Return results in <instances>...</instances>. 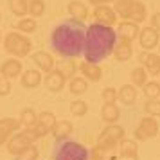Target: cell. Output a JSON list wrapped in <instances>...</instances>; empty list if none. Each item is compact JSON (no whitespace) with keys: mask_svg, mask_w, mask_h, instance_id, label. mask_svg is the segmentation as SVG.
<instances>
[{"mask_svg":"<svg viewBox=\"0 0 160 160\" xmlns=\"http://www.w3.org/2000/svg\"><path fill=\"white\" fill-rule=\"evenodd\" d=\"M158 49H160V45H158Z\"/></svg>","mask_w":160,"mask_h":160,"instance_id":"681fc988","label":"cell"},{"mask_svg":"<svg viewBox=\"0 0 160 160\" xmlns=\"http://www.w3.org/2000/svg\"><path fill=\"white\" fill-rule=\"evenodd\" d=\"M67 11L70 13V16H72L74 20H78V22H85L88 18V8L87 4H83L81 0H70L68 4H67Z\"/></svg>","mask_w":160,"mask_h":160,"instance_id":"ac0fdd59","label":"cell"},{"mask_svg":"<svg viewBox=\"0 0 160 160\" xmlns=\"http://www.w3.org/2000/svg\"><path fill=\"white\" fill-rule=\"evenodd\" d=\"M117 40H119V36H117V31L113 27L102 25L97 22L92 23L87 29V36H85V47H83L85 61L99 65L110 54H113Z\"/></svg>","mask_w":160,"mask_h":160,"instance_id":"7a4b0ae2","label":"cell"},{"mask_svg":"<svg viewBox=\"0 0 160 160\" xmlns=\"http://www.w3.org/2000/svg\"><path fill=\"white\" fill-rule=\"evenodd\" d=\"M101 137H106V138H112L115 142H121L124 137H126V131L121 124H106V128L101 131Z\"/></svg>","mask_w":160,"mask_h":160,"instance_id":"7402d4cb","label":"cell"},{"mask_svg":"<svg viewBox=\"0 0 160 160\" xmlns=\"http://www.w3.org/2000/svg\"><path fill=\"white\" fill-rule=\"evenodd\" d=\"M88 2H90V4L95 8V6H106V4L113 2V0H88Z\"/></svg>","mask_w":160,"mask_h":160,"instance_id":"ee69618b","label":"cell"},{"mask_svg":"<svg viewBox=\"0 0 160 160\" xmlns=\"http://www.w3.org/2000/svg\"><path fill=\"white\" fill-rule=\"evenodd\" d=\"M115 31H117V36H119V38H126V40H130V42L137 40L138 32H140L138 23L131 22V20H121V22L117 23V29Z\"/></svg>","mask_w":160,"mask_h":160,"instance_id":"7c38bea8","label":"cell"},{"mask_svg":"<svg viewBox=\"0 0 160 160\" xmlns=\"http://www.w3.org/2000/svg\"><path fill=\"white\" fill-rule=\"evenodd\" d=\"M117 144H119V142H115V140H112V138H106V137H101V135H99V140H97V144H95V146H97L102 153H106V151H113Z\"/></svg>","mask_w":160,"mask_h":160,"instance_id":"8d00e7d4","label":"cell"},{"mask_svg":"<svg viewBox=\"0 0 160 160\" xmlns=\"http://www.w3.org/2000/svg\"><path fill=\"white\" fill-rule=\"evenodd\" d=\"M68 90L72 95H83L88 90V81L83 76H74L72 79H68Z\"/></svg>","mask_w":160,"mask_h":160,"instance_id":"d4e9b609","label":"cell"},{"mask_svg":"<svg viewBox=\"0 0 160 160\" xmlns=\"http://www.w3.org/2000/svg\"><path fill=\"white\" fill-rule=\"evenodd\" d=\"M43 83H45V87H47L49 92L58 94V92H61L65 88L67 79H65V76L59 72V68H54V70H51V72H47L43 76Z\"/></svg>","mask_w":160,"mask_h":160,"instance_id":"8fae6325","label":"cell"},{"mask_svg":"<svg viewBox=\"0 0 160 160\" xmlns=\"http://www.w3.org/2000/svg\"><path fill=\"white\" fill-rule=\"evenodd\" d=\"M11 88H13L11 81L0 76V95H2V97H4V95H9L11 94Z\"/></svg>","mask_w":160,"mask_h":160,"instance_id":"ab89813d","label":"cell"},{"mask_svg":"<svg viewBox=\"0 0 160 160\" xmlns=\"http://www.w3.org/2000/svg\"><path fill=\"white\" fill-rule=\"evenodd\" d=\"M148 52H149V51H142L140 54H138V61H140V65L144 63V59H146V56H148Z\"/></svg>","mask_w":160,"mask_h":160,"instance_id":"f6af8a7d","label":"cell"},{"mask_svg":"<svg viewBox=\"0 0 160 160\" xmlns=\"http://www.w3.org/2000/svg\"><path fill=\"white\" fill-rule=\"evenodd\" d=\"M38 157H40V151H38V148L34 144L29 146L27 149H23L20 155H16L15 160H38Z\"/></svg>","mask_w":160,"mask_h":160,"instance_id":"e575fe53","label":"cell"},{"mask_svg":"<svg viewBox=\"0 0 160 160\" xmlns=\"http://www.w3.org/2000/svg\"><path fill=\"white\" fill-rule=\"evenodd\" d=\"M131 43L133 42L126 40V38H119L117 40V45H115V49H113V54H112L115 58V61L124 63V61H128L133 56V47H131Z\"/></svg>","mask_w":160,"mask_h":160,"instance_id":"5bb4252c","label":"cell"},{"mask_svg":"<svg viewBox=\"0 0 160 160\" xmlns=\"http://www.w3.org/2000/svg\"><path fill=\"white\" fill-rule=\"evenodd\" d=\"M119 160H138V153H135V151H119Z\"/></svg>","mask_w":160,"mask_h":160,"instance_id":"b9f144b4","label":"cell"},{"mask_svg":"<svg viewBox=\"0 0 160 160\" xmlns=\"http://www.w3.org/2000/svg\"><path fill=\"white\" fill-rule=\"evenodd\" d=\"M149 27H153L155 31H158L160 32V11L151 15V18H149Z\"/></svg>","mask_w":160,"mask_h":160,"instance_id":"60d3db41","label":"cell"},{"mask_svg":"<svg viewBox=\"0 0 160 160\" xmlns=\"http://www.w3.org/2000/svg\"><path fill=\"white\" fill-rule=\"evenodd\" d=\"M0 20H2V15H0Z\"/></svg>","mask_w":160,"mask_h":160,"instance_id":"7dc6e473","label":"cell"},{"mask_svg":"<svg viewBox=\"0 0 160 160\" xmlns=\"http://www.w3.org/2000/svg\"><path fill=\"white\" fill-rule=\"evenodd\" d=\"M146 18H148V8H146V4L140 2V0H135L128 20H131V22H135V23H142V22H146Z\"/></svg>","mask_w":160,"mask_h":160,"instance_id":"603a6c76","label":"cell"},{"mask_svg":"<svg viewBox=\"0 0 160 160\" xmlns=\"http://www.w3.org/2000/svg\"><path fill=\"white\" fill-rule=\"evenodd\" d=\"M2 40H4V38H2V32H0V43H2Z\"/></svg>","mask_w":160,"mask_h":160,"instance_id":"bcb514c9","label":"cell"},{"mask_svg":"<svg viewBox=\"0 0 160 160\" xmlns=\"http://www.w3.org/2000/svg\"><path fill=\"white\" fill-rule=\"evenodd\" d=\"M144 112L149 117H160V99H148L144 102Z\"/></svg>","mask_w":160,"mask_h":160,"instance_id":"1f68e13d","label":"cell"},{"mask_svg":"<svg viewBox=\"0 0 160 160\" xmlns=\"http://www.w3.org/2000/svg\"><path fill=\"white\" fill-rule=\"evenodd\" d=\"M101 119L106 124H117V121L121 119V110L115 102H102L101 106Z\"/></svg>","mask_w":160,"mask_h":160,"instance_id":"d6986e66","label":"cell"},{"mask_svg":"<svg viewBox=\"0 0 160 160\" xmlns=\"http://www.w3.org/2000/svg\"><path fill=\"white\" fill-rule=\"evenodd\" d=\"M142 92L148 99H158L160 97V83L158 81H148L144 87H142Z\"/></svg>","mask_w":160,"mask_h":160,"instance_id":"4dcf8cb0","label":"cell"},{"mask_svg":"<svg viewBox=\"0 0 160 160\" xmlns=\"http://www.w3.org/2000/svg\"><path fill=\"white\" fill-rule=\"evenodd\" d=\"M36 140H38V138L34 137L29 130H25V128H23V131H16L15 135L9 138L8 144H6V148H8L9 155L16 157V155H20L23 149H27L29 146H32Z\"/></svg>","mask_w":160,"mask_h":160,"instance_id":"5b68a950","label":"cell"},{"mask_svg":"<svg viewBox=\"0 0 160 160\" xmlns=\"http://www.w3.org/2000/svg\"><path fill=\"white\" fill-rule=\"evenodd\" d=\"M79 70V65L74 61L72 58H68V59H65L61 65H59V72L65 76V79H72L74 76H76V72Z\"/></svg>","mask_w":160,"mask_h":160,"instance_id":"f546056e","label":"cell"},{"mask_svg":"<svg viewBox=\"0 0 160 160\" xmlns=\"http://www.w3.org/2000/svg\"><path fill=\"white\" fill-rule=\"evenodd\" d=\"M51 133L56 140H67L74 133V124L70 121H56V124L52 126Z\"/></svg>","mask_w":160,"mask_h":160,"instance_id":"ffe728a7","label":"cell"},{"mask_svg":"<svg viewBox=\"0 0 160 160\" xmlns=\"http://www.w3.org/2000/svg\"><path fill=\"white\" fill-rule=\"evenodd\" d=\"M101 97H102V102H115L117 101V88H113V87L102 88Z\"/></svg>","mask_w":160,"mask_h":160,"instance_id":"74e56055","label":"cell"},{"mask_svg":"<svg viewBox=\"0 0 160 160\" xmlns=\"http://www.w3.org/2000/svg\"><path fill=\"white\" fill-rule=\"evenodd\" d=\"M87 112H88V104L85 101L76 99V101L70 102V113L74 117H83V115H87Z\"/></svg>","mask_w":160,"mask_h":160,"instance_id":"d6a6232c","label":"cell"},{"mask_svg":"<svg viewBox=\"0 0 160 160\" xmlns=\"http://www.w3.org/2000/svg\"><path fill=\"white\" fill-rule=\"evenodd\" d=\"M117 101L124 106H131L137 102V87H133L131 83H126L117 90Z\"/></svg>","mask_w":160,"mask_h":160,"instance_id":"9a60e30c","label":"cell"},{"mask_svg":"<svg viewBox=\"0 0 160 160\" xmlns=\"http://www.w3.org/2000/svg\"><path fill=\"white\" fill-rule=\"evenodd\" d=\"M90 149L76 140H59L52 160H88Z\"/></svg>","mask_w":160,"mask_h":160,"instance_id":"277c9868","label":"cell"},{"mask_svg":"<svg viewBox=\"0 0 160 160\" xmlns=\"http://www.w3.org/2000/svg\"><path fill=\"white\" fill-rule=\"evenodd\" d=\"M79 70H81L83 78H85L87 81H94V83H97V81H101V78H102V68L97 65V63L81 61Z\"/></svg>","mask_w":160,"mask_h":160,"instance_id":"2e32d148","label":"cell"},{"mask_svg":"<svg viewBox=\"0 0 160 160\" xmlns=\"http://www.w3.org/2000/svg\"><path fill=\"white\" fill-rule=\"evenodd\" d=\"M88 160H102V151L97 148V146H94V148L90 149V157H88Z\"/></svg>","mask_w":160,"mask_h":160,"instance_id":"7bdbcfd3","label":"cell"},{"mask_svg":"<svg viewBox=\"0 0 160 160\" xmlns=\"http://www.w3.org/2000/svg\"><path fill=\"white\" fill-rule=\"evenodd\" d=\"M158 137H160V131H158Z\"/></svg>","mask_w":160,"mask_h":160,"instance_id":"c3c4849f","label":"cell"},{"mask_svg":"<svg viewBox=\"0 0 160 160\" xmlns=\"http://www.w3.org/2000/svg\"><path fill=\"white\" fill-rule=\"evenodd\" d=\"M87 29L83 22L78 20H67L58 23L51 34V45L54 52H58L61 58H79L85 47Z\"/></svg>","mask_w":160,"mask_h":160,"instance_id":"6da1fadb","label":"cell"},{"mask_svg":"<svg viewBox=\"0 0 160 160\" xmlns=\"http://www.w3.org/2000/svg\"><path fill=\"white\" fill-rule=\"evenodd\" d=\"M8 6L11 13L18 18H25V15L29 13V0H8Z\"/></svg>","mask_w":160,"mask_h":160,"instance_id":"484cf974","label":"cell"},{"mask_svg":"<svg viewBox=\"0 0 160 160\" xmlns=\"http://www.w3.org/2000/svg\"><path fill=\"white\" fill-rule=\"evenodd\" d=\"M20 83H22V87L27 88V90H32V88L40 87V85L43 83L42 70H38V68H29V70H23L22 76H20Z\"/></svg>","mask_w":160,"mask_h":160,"instance_id":"4fadbf2b","label":"cell"},{"mask_svg":"<svg viewBox=\"0 0 160 160\" xmlns=\"http://www.w3.org/2000/svg\"><path fill=\"white\" fill-rule=\"evenodd\" d=\"M137 40L140 47H142V51H153L155 47L160 45V32L155 31L153 27H149V25H146V27L140 29Z\"/></svg>","mask_w":160,"mask_h":160,"instance_id":"ba28073f","label":"cell"},{"mask_svg":"<svg viewBox=\"0 0 160 160\" xmlns=\"http://www.w3.org/2000/svg\"><path fill=\"white\" fill-rule=\"evenodd\" d=\"M27 130H29V131H31V133H32V135H34L36 138H43L45 135H49V133H51V130H49L47 126H43L42 122L34 124L32 128H27Z\"/></svg>","mask_w":160,"mask_h":160,"instance_id":"f35d334b","label":"cell"},{"mask_svg":"<svg viewBox=\"0 0 160 160\" xmlns=\"http://www.w3.org/2000/svg\"><path fill=\"white\" fill-rule=\"evenodd\" d=\"M130 79H131V85L137 88H142L148 83V72H146L144 67H135L130 74Z\"/></svg>","mask_w":160,"mask_h":160,"instance_id":"4316f807","label":"cell"},{"mask_svg":"<svg viewBox=\"0 0 160 160\" xmlns=\"http://www.w3.org/2000/svg\"><path fill=\"white\" fill-rule=\"evenodd\" d=\"M20 122H22V126L27 130V128H32L34 124H38V113L34 112L32 108H23L22 112H20Z\"/></svg>","mask_w":160,"mask_h":160,"instance_id":"83f0119b","label":"cell"},{"mask_svg":"<svg viewBox=\"0 0 160 160\" xmlns=\"http://www.w3.org/2000/svg\"><path fill=\"white\" fill-rule=\"evenodd\" d=\"M45 13V0H29V15L38 18Z\"/></svg>","mask_w":160,"mask_h":160,"instance_id":"836d02e7","label":"cell"},{"mask_svg":"<svg viewBox=\"0 0 160 160\" xmlns=\"http://www.w3.org/2000/svg\"><path fill=\"white\" fill-rule=\"evenodd\" d=\"M22 72H23V65L18 58H9L0 65V76L6 78V79H9V81L20 78Z\"/></svg>","mask_w":160,"mask_h":160,"instance_id":"30bf717a","label":"cell"},{"mask_svg":"<svg viewBox=\"0 0 160 160\" xmlns=\"http://www.w3.org/2000/svg\"><path fill=\"white\" fill-rule=\"evenodd\" d=\"M38 122H42L43 126H47L49 130H52V126L56 124V115L52 112H40L38 113Z\"/></svg>","mask_w":160,"mask_h":160,"instance_id":"d590c367","label":"cell"},{"mask_svg":"<svg viewBox=\"0 0 160 160\" xmlns=\"http://www.w3.org/2000/svg\"><path fill=\"white\" fill-rule=\"evenodd\" d=\"M92 16L97 23H102V25H110L113 27L115 23H119V16L115 15L113 8H110L108 4L106 6H95L94 11H92Z\"/></svg>","mask_w":160,"mask_h":160,"instance_id":"9c48e42d","label":"cell"},{"mask_svg":"<svg viewBox=\"0 0 160 160\" xmlns=\"http://www.w3.org/2000/svg\"><path fill=\"white\" fill-rule=\"evenodd\" d=\"M22 128V122L20 119H15V117H4L0 119V146H6L8 140L16 131H20Z\"/></svg>","mask_w":160,"mask_h":160,"instance_id":"52a82bcc","label":"cell"},{"mask_svg":"<svg viewBox=\"0 0 160 160\" xmlns=\"http://www.w3.org/2000/svg\"><path fill=\"white\" fill-rule=\"evenodd\" d=\"M142 67L146 68V72L149 74V76H153V78L160 76V54H157V52H148Z\"/></svg>","mask_w":160,"mask_h":160,"instance_id":"44dd1931","label":"cell"},{"mask_svg":"<svg viewBox=\"0 0 160 160\" xmlns=\"http://www.w3.org/2000/svg\"><path fill=\"white\" fill-rule=\"evenodd\" d=\"M133 4H135V0H113V6L112 8H113L117 16H121L122 20H128Z\"/></svg>","mask_w":160,"mask_h":160,"instance_id":"cb8c5ba5","label":"cell"},{"mask_svg":"<svg viewBox=\"0 0 160 160\" xmlns=\"http://www.w3.org/2000/svg\"><path fill=\"white\" fill-rule=\"evenodd\" d=\"M32 61H34V65L38 67V70H42V72H51V70H54V58H52L49 52H43V51H40V52H34L32 56Z\"/></svg>","mask_w":160,"mask_h":160,"instance_id":"e0dca14e","label":"cell"},{"mask_svg":"<svg viewBox=\"0 0 160 160\" xmlns=\"http://www.w3.org/2000/svg\"><path fill=\"white\" fill-rule=\"evenodd\" d=\"M158 131H160V126L158 122H157V119L155 117H149V115H146L140 119V122H138V126L135 128V140H148V138H153V137H157L158 135Z\"/></svg>","mask_w":160,"mask_h":160,"instance_id":"8992f818","label":"cell"},{"mask_svg":"<svg viewBox=\"0 0 160 160\" xmlns=\"http://www.w3.org/2000/svg\"><path fill=\"white\" fill-rule=\"evenodd\" d=\"M15 27L18 32L22 34H32L36 31V20L34 18H20L18 22L15 23Z\"/></svg>","mask_w":160,"mask_h":160,"instance_id":"f1b7e54d","label":"cell"},{"mask_svg":"<svg viewBox=\"0 0 160 160\" xmlns=\"http://www.w3.org/2000/svg\"><path fill=\"white\" fill-rule=\"evenodd\" d=\"M2 43H4V49L8 52L9 56H13V58H25V56H29L31 51H32V43H31V40L25 34L22 32H18V31H13V32H8L4 40H2Z\"/></svg>","mask_w":160,"mask_h":160,"instance_id":"3957f363","label":"cell"}]
</instances>
